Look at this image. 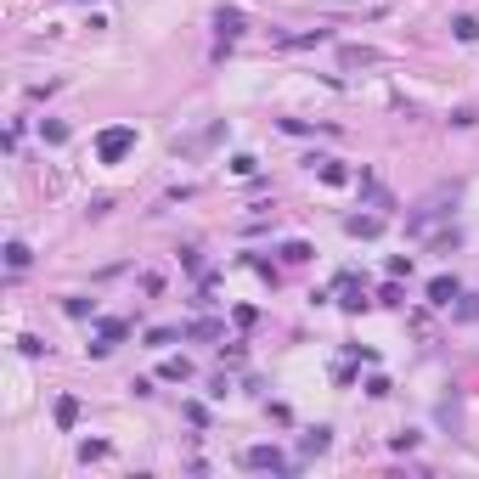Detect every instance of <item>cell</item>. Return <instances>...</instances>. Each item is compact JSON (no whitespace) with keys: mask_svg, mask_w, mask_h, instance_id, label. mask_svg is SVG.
I'll list each match as a JSON object with an SVG mask.
<instances>
[{"mask_svg":"<svg viewBox=\"0 0 479 479\" xmlns=\"http://www.w3.org/2000/svg\"><path fill=\"white\" fill-rule=\"evenodd\" d=\"M130 147H136V124H113V130H102V136H96V158H102V164H119Z\"/></svg>","mask_w":479,"mask_h":479,"instance_id":"1","label":"cell"},{"mask_svg":"<svg viewBox=\"0 0 479 479\" xmlns=\"http://www.w3.org/2000/svg\"><path fill=\"white\" fill-rule=\"evenodd\" d=\"M243 468H254V473H288L293 462H288L277 446H248V451H243Z\"/></svg>","mask_w":479,"mask_h":479,"instance_id":"2","label":"cell"},{"mask_svg":"<svg viewBox=\"0 0 479 479\" xmlns=\"http://www.w3.org/2000/svg\"><path fill=\"white\" fill-rule=\"evenodd\" d=\"M451 299H462L457 277H434V282H428V304H451Z\"/></svg>","mask_w":479,"mask_h":479,"instance_id":"3","label":"cell"},{"mask_svg":"<svg viewBox=\"0 0 479 479\" xmlns=\"http://www.w3.org/2000/svg\"><path fill=\"white\" fill-rule=\"evenodd\" d=\"M124 333H130L124 322H102V333H96V344H91V356H107V350H113V344H119Z\"/></svg>","mask_w":479,"mask_h":479,"instance_id":"4","label":"cell"},{"mask_svg":"<svg viewBox=\"0 0 479 479\" xmlns=\"http://www.w3.org/2000/svg\"><path fill=\"white\" fill-rule=\"evenodd\" d=\"M344 232H350V237H378L383 220H378V214H350V220H344Z\"/></svg>","mask_w":479,"mask_h":479,"instance_id":"5","label":"cell"},{"mask_svg":"<svg viewBox=\"0 0 479 479\" xmlns=\"http://www.w3.org/2000/svg\"><path fill=\"white\" fill-rule=\"evenodd\" d=\"M333 446V428H311V434H304V457H322Z\"/></svg>","mask_w":479,"mask_h":479,"instance_id":"6","label":"cell"},{"mask_svg":"<svg viewBox=\"0 0 479 479\" xmlns=\"http://www.w3.org/2000/svg\"><path fill=\"white\" fill-rule=\"evenodd\" d=\"M158 378H169V383H186V378H192V361H181V356H175V361H164V367H158Z\"/></svg>","mask_w":479,"mask_h":479,"instance_id":"7","label":"cell"},{"mask_svg":"<svg viewBox=\"0 0 479 479\" xmlns=\"http://www.w3.org/2000/svg\"><path fill=\"white\" fill-rule=\"evenodd\" d=\"M451 34L462 40V46H473V40H479V23H473V17H451Z\"/></svg>","mask_w":479,"mask_h":479,"instance_id":"8","label":"cell"},{"mask_svg":"<svg viewBox=\"0 0 479 479\" xmlns=\"http://www.w3.org/2000/svg\"><path fill=\"white\" fill-rule=\"evenodd\" d=\"M57 423H62V428H73V423H79V401H73V395H62V401H57Z\"/></svg>","mask_w":479,"mask_h":479,"instance_id":"9","label":"cell"},{"mask_svg":"<svg viewBox=\"0 0 479 479\" xmlns=\"http://www.w3.org/2000/svg\"><path fill=\"white\" fill-rule=\"evenodd\" d=\"M322 181H327V186H344V181H350V169L333 164V158H322Z\"/></svg>","mask_w":479,"mask_h":479,"instance_id":"10","label":"cell"},{"mask_svg":"<svg viewBox=\"0 0 479 479\" xmlns=\"http://www.w3.org/2000/svg\"><path fill=\"white\" fill-rule=\"evenodd\" d=\"M214 23H220V34H226V40H237V34H243V12H220Z\"/></svg>","mask_w":479,"mask_h":479,"instance_id":"11","label":"cell"},{"mask_svg":"<svg viewBox=\"0 0 479 479\" xmlns=\"http://www.w3.org/2000/svg\"><path fill=\"white\" fill-rule=\"evenodd\" d=\"M338 304H344V311H350V316H356V311H361V304H367V299L356 293V282H350V277H344V299H338Z\"/></svg>","mask_w":479,"mask_h":479,"instance_id":"12","label":"cell"},{"mask_svg":"<svg viewBox=\"0 0 479 479\" xmlns=\"http://www.w3.org/2000/svg\"><path fill=\"white\" fill-rule=\"evenodd\" d=\"M6 265H12V271L28 265V248H23V243H6Z\"/></svg>","mask_w":479,"mask_h":479,"instance_id":"13","label":"cell"},{"mask_svg":"<svg viewBox=\"0 0 479 479\" xmlns=\"http://www.w3.org/2000/svg\"><path fill=\"white\" fill-rule=\"evenodd\" d=\"M186 338H220V322H192Z\"/></svg>","mask_w":479,"mask_h":479,"instance_id":"14","label":"cell"},{"mask_svg":"<svg viewBox=\"0 0 479 479\" xmlns=\"http://www.w3.org/2000/svg\"><path fill=\"white\" fill-rule=\"evenodd\" d=\"M147 344H153V350H164V344H175V327H153V333H147Z\"/></svg>","mask_w":479,"mask_h":479,"instance_id":"15","label":"cell"},{"mask_svg":"<svg viewBox=\"0 0 479 479\" xmlns=\"http://www.w3.org/2000/svg\"><path fill=\"white\" fill-rule=\"evenodd\" d=\"M79 457H85V462H96V457H107V446H102V440H85V446H79Z\"/></svg>","mask_w":479,"mask_h":479,"instance_id":"16","label":"cell"}]
</instances>
